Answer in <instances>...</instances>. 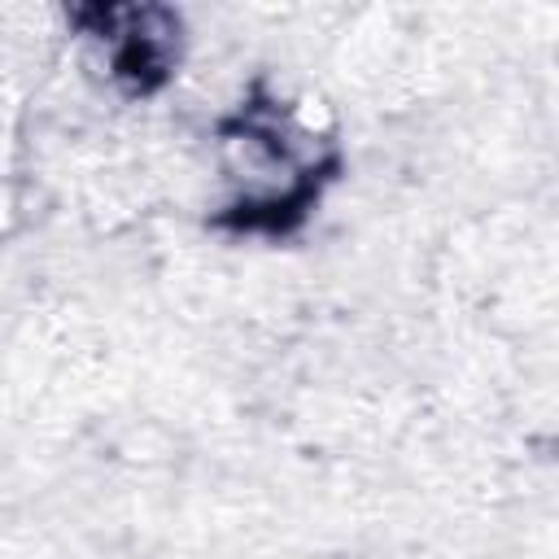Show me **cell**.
I'll return each mask as SVG.
<instances>
[{
	"label": "cell",
	"mask_w": 559,
	"mask_h": 559,
	"mask_svg": "<svg viewBox=\"0 0 559 559\" xmlns=\"http://www.w3.org/2000/svg\"><path fill=\"white\" fill-rule=\"evenodd\" d=\"M214 140L227 197L210 223L231 236H293L345 166L336 127L306 100L275 92L266 79L218 118Z\"/></svg>",
	"instance_id": "6da1fadb"
},
{
	"label": "cell",
	"mask_w": 559,
	"mask_h": 559,
	"mask_svg": "<svg viewBox=\"0 0 559 559\" xmlns=\"http://www.w3.org/2000/svg\"><path fill=\"white\" fill-rule=\"evenodd\" d=\"M74 31L122 96H157L183 61V17L166 4H79Z\"/></svg>",
	"instance_id": "7a4b0ae2"
}]
</instances>
